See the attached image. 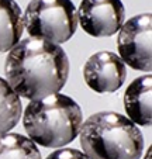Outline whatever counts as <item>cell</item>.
<instances>
[{"label":"cell","mask_w":152,"mask_h":159,"mask_svg":"<svg viewBox=\"0 0 152 159\" xmlns=\"http://www.w3.org/2000/svg\"><path fill=\"white\" fill-rule=\"evenodd\" d=\"M6 80L18 97L38 100L59 93L69 76V58L61 45L38 38L20 39L9 51Z\"/></svg>","instance_id":"6da1fadb"},{"label":"cell","mask_w":152,"mask_h":159,"mask_svg":"<svg viewBox=\"0 0 152 159\" xmlns=\"http://www.w3.org/2000/svg\"><path fill=\"white\" fill-rule=\"evenodd\" d=\"M82 123L83 114L81 106L62 93L31 100L23 116L24 129L28 138L35 145L57 149L78 137Z\"/></svg>","instance_id":"7a4b0ae2"},{"label":"cell","mask_w":152,"mask_h":159,"mask_svg":"<svg viewBox=\"0 0 152 159\" xmlns=\"http://www.w3.org/2000/svg\"><path fill=\"white\" fill-rule=\"evenodd\" d=\"M79 139L89 159H140L144 138L140 128L122 114L100 111L82 123Z\"/></svg>","instance_id":"3957f363"},{"label":"cell","mask_w":152,"mask_h":159,"mask_svg":"<svg viewBox=\"0 0 152 159\" xmlns=\"http://www.w3.org/2000/svg\"><path fill=\"white\" fill-rule=\"evenodd\" d=\"M31 38L61 45L78 30V14L72 0H31L23 16Z\"/></svg>","instance_id":"277c9868"},{"label":"cell","mask_w":152,"mask_h":159,"mask_svg":"<svg viewBox=\"0 0 152 159\" xmlns=\"http://www.w3.org/2000/svg\"><path fill=\"white\" fill-rule=\"evenodd\" d=\"M152 16L149 13L138 14L122 23L118 30L117 49L121 61L130 68L142 72H151Z\"/></svg>","instance_id":"5b68a950"},{"label":"cell","mask_w":152,"mask_h":159,"mask_svg":"<svg viewBox=\"0 0 152 159\" xmlns=\"http://www.w3.org/2000/svg\"><path fill=\"white\" fill-rule=\"evenodd\" d=\"M78 14V24L86 34L96 38L111 37L121 28L125 9L121 0H82Z\"/></svg>","instance_id":"8992f818"},{"label":"cell","mask_w":152,"mask_h":159,"mask_svg":"<svg viewBox=\"0 0 152 159\" xmlns=\"http://www.w3.org/2000/svg\"><path fill=\"white\" fill-rule=\"evenodd\" d=\"M83 78L86 84L96 93H113L124 84L127 68L117 54L100 51L86 61Z\"/></svg>","instance_id":"52a82bcc"},{"label":"cell","mask_w":152,"mask_h":159,"mask_svg":"<svg viewBox=\"0 0 152 159\" xmlns=\"http://www.w3.org/2000/svg\"><path fill=\"white\" fill-rule=\"evenodd\" d=\"M152 76L144 75L134 79L124 93V108L127 118L135 125H151L152 107H151Z\"/></svg>","instance_id":"ba28073f"},{"label":"cell","mask_w":152,"mask_h":159,"mask_svg":"<svg viewBox=\"0 0 152 159\" xmlns=\"http://www.w3.org/2000/svg\"><path fill=\"white\" fill-rule=\"evenodd\" d=\"M23 11L14 0H0V52L18 44L23 37Z\"/></svg>","instance_id":"9c48e42d"},{"label":"cell","mask_w":152,"mask_h":159,"mask_svg":"<svg viewBox=\"0 0 152 159\" xmlns=\"http://www.w3.org/2000/svg\"><path fill=\"white\" fill-rule=\"evenodd\" d=\"M23 114L21 100L6 79L0 78V135L10 132Z\"/></svg>","instance_id":"30bf717a"},{"label":"cell","mask_w":152,"mask_h":159,"mask_svg":"<svg viewBox=\"0 0 152 159\" xmlns=\"http://www.w3.org/2000/svg\"><path fill=\"white\" fill-rule=\"evenodd\" d=\"M0 159H41L37 145L18 132L0 137Z\"/></svg>","instance_id":"8fae6325"},{"label":"cell","mask_w":152,"mask_h":159,"mask_svg":"<svg viewBox=\"0 0 152 159\" xmlns=\"http://www.w3.org/2000/svg\"><path fill=\"white\" fill-rule=\"evenodd\" d=\"M45 159H89L82 151L73 148H59L47 156Z\"/></svg>","instance_id":"7c38bea8"},{"label":"cell","mask_w":152,"mask_h":159,"mask_svg":"<svg viewBox=\"0 0 152 159\" xmlns=\"http://www.w3.org/2000/svg\"><path fill=\"white\" fill-rule=\"evenodd\" d=\"M145 159H151V149H148V152H146V155H145Z\"/></svg>","instance_id":"4fadbf2b"},{"label":"cell","mask_w":152,"mask_h":159,"mask_svg":"<svg viewBox=\"0 0 152 159\" xmlns=\"http://www.w3.org/2000/svg\"><path fill=\"white\" fill-rule=\"evenodd\" d=\"M0 137H2V135H0Z\"/></svg>","instance_id":"5bb4252c"}]
</instances>
